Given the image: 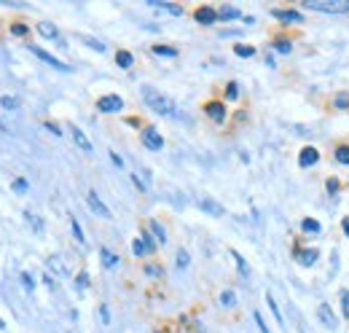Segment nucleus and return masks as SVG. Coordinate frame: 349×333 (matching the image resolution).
<instances>
[{
	"mask_svg": "<svg viewBox=\"0 0 349 333\" xmlns=\"http://www.w3.org/2000/svg\"><path fill=\"white\" fill-rule=\"evenodd\" d=\"M140 94H143L145 105H148L151 110H156L159 116L180 119V113H177V105H175V99H172V97L161 94V91H159V89H153V86H143V89H140Z\"/></svg>",
	"mask_w": 349,
	"mask_h": 333,
	"instance_id": "nucleus-1",
	"label": "nucleus"
},
{
	"mask_svg": "<svg viewBox=\"0 0 349 333\" xmlns=\"http://www.w3.org/2000/svg\"><path fill=\"white\" fill-rule=\"evenodd\" d=\"M304 9L320 14H349V0H304Z\"/></svg>",
	"mask_w": 349,
	"mask_h": 333,
	"instance_id": "nucleus-2",
	"label": "nucleus"
},
{
	"mask_svg": "<svg viewBox=\"0 0 349 333\" xmlns=\"http://www.w3.org/2000/svg\"><path fill=\"white\" fill-rule=\"evenodd\" d=\"M30 51H33V54H35L38 59H43L46 65L57 67V70H62V73H70V70H73V67H70V65H65V62H62V59H57V57H54V54H49V51H43L41 46H33V43H30Z\"/></svg>",
	"mask_w": 349,
	"mask_h": 333,
	"instance_id": "nucleus-3",
	"label": "nucleus"
},
{
	"mask_svg": "<svg viewBox=\"0 0 349 333\" xmlns=\"http://www.w3.org/2000/svg\"><path fill=\"white\" fill-rule=\"evenodd\" d=\"M140 137H143V145L148 151H161L164 148V137H161L153 127H145L143 132H140Z\"/></svg>",
	"mask_w": 349,
	"mask_h": 333,
	"instance_id": "nucleus-4",
	"label": "nucleus"
},
{
	"mask_svg": "<svg viewBox=\"0 0 349 333\" xmlns=\"http://www.w3.org/2000/svg\"><path fill=\"white\" fill-rule=\"evenodd\" d=\"M86 204H89V210L94 212V215H99V218H105V220L113 218L110 210H107V204L97 196V191H89V193H86Z\"/></svg>",
	"mask_w": 349,
	"mask_h": 333,
	"instance_id": "nucleus-5",
	"label": "nucleus"
},
{
	"mask_svg": "<svg viewBox=\"0 0 349 333\" xmlns=\"http://www.w3.org/2000/svg\"><path fill=\"white\" fill-rule=\"evenodd\" d=\"M121 107H124V99L119 94H105V97L97 99V110L99 113H119Z\"/></svg>",
	"mask_w": 349,
	"mask_h": 333,
	"instance_id": "nucleus-6",
	"label": "nucleus"
},
{
	"mask_svg": "<svg viewBox=\"0 0 349 333\" xmlns=\"http://www.w3.org/2000/svg\"><path fill=\"white\" fill-rule=\"evenodd\" d=\"M293 255H296V261L301 263V266H312V263H314L317 258H320L317 247H301V245L293 247Z\"/></svg>",
	"mask_w": 349,
	"mask_h": 333,
	"instance_id": "nucleus-7",
	"label": "nucleus"
},
{
	"mask_svg": "<svg viewBox=\"0 0 349 333\" xmlns=\"http://www.w3.org/2000/svg\"><path fill=\"white\" fill-rule=\"evenodd\" d=\"M317 317H320V322H322L328 330H336V328H338V320H336V314H333L330 304H320V306H317Z\"/></svg>",
	"mask_w": 349,
	"mask_h": 333,
	"instance_id": "nucleus-8",
	"label": "nucleus"
},
{
	"mask_svg": "<svg viewBox=\"0 0 349 333\" xmlns=\"http://www.w3.org/2000/svg\"><path fill=\"white\" fill-rule=\"evenodd\" d=\"M317 161H320V151H317L314 145H306V148L298 153V167H304V169L306 167H314Z\"/></svg>",
	"mask_w": 349,
	"mask_h": 333,
	"instance_id": "nucleus-9",
	"label": "nucleus"
},
{
	"mask_svg": "<svg viewBox=\"0 0 349 333\" xmlns=\"http://www.w3.org/2000/svg\"><path fill=\"white\" fill-rule=\"evenodd\" d=\"M193 19H196L199 25H215V22H218V11L209 9V6H201V9L193 11Z\"/></svg>",
	"mask_w": 349,
	"mask_h": 333,
	"instance_id": "nucleus-10",
	"label": "nucleus"
},
{
	"mask_svg": "<svg viewBox=\"0 0 349 333\" xmlns=\"http://www.w3.org/2000/svg\"><path fill=\"white\" fill-rule=\"evenodd\" d=\"M70 132H73V143L78 145V148H81L83 153H89V156H91V153H94V145H91V140L86 137V132H81L78 127H73Z\"/></svg>",
	"mask_w": 349,
	"mask_h": 333,
	"instance_id": "nucleus-11",
	"label": "nucleus"
},
{
	"mask_svg": "<svg viewBox=\"0 0 349 333\" xmlns=\"http://www.w3.org/2000/svg\"><path fill=\"white\" fill-rule=\"evenodd\" d=\"M199 207L207 215H212V218H223V212H226V210H223V204H218L215 199H209V196H201L199 199Z\"/></svg>",
	"mask_w": 349,
	"mask_h": 333,
	"instance_id": "nucleus-12",
	"label": "nucleus"
},
{
	"mask_svg": "<svg viewBox=\"0 0 349 333\" xmlns=\"http://www.w3.org/2000/svg\"><path fill=\"white\" fill-rule=\"evenodd\" d=\"M271 17L282 19V22H304V14L293 11V9H274V11H271Z\"/></svg>",
	"mask_w": 349,
	"mask_h": 333,
	"instance_id": "nucleus-13",
	"label": "nucleus"
},
{
	"mask_svg": "<svg viewBox=\"0 0 349 333\" xmlns=\"http://www.w3.org/2000/svg\"><path fill=\"white\" fill-rule=\"evenodd\" d=\"M204 113H207L212 121L220 124L223 119H226V105H223V102H207V105H204Z\"/></svg>",
	"mask_w": 349,
	"mask_h": 333,
	"instance_id": "nucleus-14",
	"label": "nucleus"
},
{
	"mask_svg": "<svg viewBox=\"0 0 349 333\" xmlns=\"http://www.w3.org/2000/svg\"><path fill=\"white\" fill-rule=\"evenodd\" d=\"M99 258H102L105 269H115V266H119V255H115L113 250H107V247H99Z\"/></svg>",
	"mask_w": 349,
	"mask_h": 333,
	"instance_id": "nucleus-15",
	"label": "nucleus"
},
{
	"mask_svg": "<svg viewBox=\"0 0 349 333\" xmlns=\"http://www.w3.org/2000/svg\"><path fill=\"white\" fill-rule=\"evenodd\" d=\"M38 33H41L43 38H49V41H62L59 38V30L51 25V22H41V25H38Z\"/></svg>",
	"mask_w": 349,
	"mask_h": 333,
	"instance_id": "nucleus-16",
	"label": "nucleus"
},
{
	"mask_svg": "<svg viewBox=\"0 0 349 333\" xmlns=\"http://www.w3.org/2000/svg\"><path fill=\"white\" fill-rule=\"evenodd\" d=\"M148 229H151V234L156 237V242H159V245H164V242H167V231H164V226H161L159 220H151V223H148Z\"/></svg>",
	"mask_w": 349,
	"mask_h": 333,
	"instance_id": "nucleus-17",
	"label": "nucleus"
},
{
	"mask_svg": "<svg viewBox=\"0 0 349 333\" xmlns=\"http://www.w3.org/2000/svg\"><path fill=\"white\" fill-rule=\"evenodd\" d=\"M151 6H156V9H164V11H169L172 17H180L183 14V9L180 6H175V3H164V0H148Z\"/></svg>",
	"mask_w": 349,
	"mask_h": 333,
	"instance_id": "nucleus-18",
	"label": "nucleus"
},
{
	"mask_svg": "<svg viewBox=\"0 0 349 333\" xmlns=\"http://www.w3.org/2000/svg\"><path fill=\"white\" fill-rule=\"evenodd\" d=\"M242 14H239V9H234V6H220L218 9V19H239Z\"/></svg>",
	"mask_w": 349,
	"mask_h": 333,
	"instance_id": "nucleus-19",
	"label": "nucleus"
},
{
	"mask_svg": "<svg viewBox=\"0 0 349 333\" xmlns=\"http://www.w3.org/2000/svg\"><path fill=\"white\" fill-rule=\"evenodd\" d=\"M78 41H81V43H86L89 49H94V51H99V54L105 51V43H102V41H97V38H91V35H83V33H81V35H78Z\"/></svg>",
	"mask_w": 349,
	"mask_h": 333,
	"instance_id": "nucleus-20",
	"label": "nucleus"
},
{
	"mask_svg": "<svg viewBox=\"0 0 349 333\" xmlns=\"http://www.w3.org/2000/svg\"><path fill=\"white\" fill-rule=\"evenodd\" d=\"M115 62H119V67H124V70H129V67L135 65V57H132L129 51H115Z\"/></svg>",
	"mask_w": 349,
	"mask_h": 333,
	"instance_id": "nucleus-21",
	"label": "nucleus"
},
{
	"mask_svg": "<svg viewBox=\"0 0 349 333\" xmlns=\"http://www.w3.org/2000/svg\"><path fill=\"white\" fill-rule=\"evenodd\" d=\"M301 229H304L306 234H320V231H322L320 220H314V218H304V220H301Z\"/></svg>",
	"mask_w": 349,
	"mask_h": 333,
	"instance_id": "nucleus-22",
	"label": "nucleus"
},
{
	"mask_svg": "<svg viewBox=\"0 0 349 333\" xmlns=\"http://www.w3.org/2000/svg\"><path fill=\"white\" fill-rule=\"evenodd\" d=\"M0 107H3V110H17V107H19V97L3 94V97H0Z\"/></svg>",
	"mask_w": 349,
	"mask_h": 333,
	"instance_id": "nucleus-23",
	"label": "nucleus"
},
{
	"mask_svg": "<svg viewBox=\"0 0 349 333\" xmlns=\"http://www.w3.org/2000/svg\"><path fill=\"white\" fill-rule=\"evenodd\" d=\"M231 258L237 261V269H239V274H242V277H250V266H247V261L242 258V255H239L237 250H231Z\"/></svg>",
	"mask_w": 349,
	"mask_h": 333,
	"instance_id": "nucleus-24",
	"label": "nucleus"
},
{
	"mask_svg": "<svg viewBox=\"0 0 349 333\" xmlns=\"http://www.w3.org/2000/svg\"><path fill=\"white\" fill-rule=\"evenodd\" d=\"M266 304H269V309H271V314H274L277 325H282V322H285V320H282V312H279V306H277V301H274V296H271V293H266Z\"/></svg>",
	"mask_w": 349,
	"mask_h": 333,
	"instance_id": "nucleus-25",
	"label": "nucleus"
},
{
	"mask_svg": "<svg viewBox=\"0 0 349 333\" xmlns=\"http://www.w3.org/2000/svg\"><path fill=\"white\" fill-rule=\"evenodd\" d=\"M70 229H73V234H75V239H78V245H86V237H83V229H81V223L75 220V218H70Z\"/></svg>",
	"mask_w": 349,
	"mask_h": 333,
	"instance_id": "nucleus-26",
	"label": "nucleus"
},
{
	"mask_svg": "<svg viewBox=\"0 0 349 333\" xmlns=\"http://www.w3.org/2000/svg\"><path fill=\"white\" fill-rule=\"evenodd\" d=\"M220 304L223 306H237V293L234 290H223L220 293Z\"/></svg>",
	"mask_w": 349,
	"mask_h": 333,
	"instance_id": "nucleus-27",
	"label": "nucleus"
},
{
	"mask_svg": "<svg viewBox=\"0 0 349 333\" xmlns=\"http://www.w3.org/2000/svg\"><path fill=\"white\" fill-rule=\"evenodd\" d=\"M234 54H237V57H255V49H253V46H245V43H239V46H234Z\"/></svg>",
	"mask_w": 349,
	"mask_h": 333,
	"instance_id": "nucleus-28",
	"label": "nucleus"
},
{
	"mask_svg": "<svg viewBox=\"0 0 349 333\" xmlns=\"http://www.w3.org/2000/svg\"><path fill=\"white\" fill-rule=\"evenodd\" d=\"M11 188L17 191V193H27L30 191V183L25 180V177H14V183H11Z\"/></svg>",
	"mask_w": 349,
	"mask_h": 333,
	"instance_id": "nucleus-29",
	"label": "nucleus"
},
{
	"mask_svg": "<svg viewBox=\"0 0 349 333\" xmlns=\"http://www.w3.org/2000/svg\"><path fill=\"white\" fill-rule=\"evenodd\" d=\"M336 161L338 164H349V145H338L336 148Z\"/></svg>",
	"mask_w": 349,
	"mask_h": 333,
	"instance_id": "nucleus-30",
	"label": "nucleus"
},
{
	"mask_svg": "<svg viewBox=\"0 0 349 333\" xmlns=\"http://www.w3.org/2000/svg\"><path fill=\"white\" fill-rule=\"evenodd\" d=\"M25 218H27V223H30V226H33L35 231H38V234H43V220L38 218V215H33V212H27Z\"/></svg>",
	"mask_w": 349,
	"mask_h": 333,
	"instance_id": "nucleus-31",
	"label": "nucleus"
},
{
	"mask_svg": "<svg viewBox=\"0 0 349 333\" xmlns=\"http://www.w3.org/2000/svg\"><path fill=\"white\" fill-rule=\"evenodd\" d=\"M271 46H274V51H279V54H288V51L293 49V43H290V41H285V38H279V41H274Z\"/></svg>",
	"mask_w": 349,
	"mask_h": 333,
	"instance_id": "nucleus-32",
	"label": "nucleus"
},
{
	"mask_svg": "<svg viewBox=\"0 0 349 333\" xmlns=\"http://www.w3.org/2000/svg\"><path fill=\"white\" fill-rule=\"evenodd\" d=\"M153 54H161V57H177V49H172V46H153Z\"/></svg>",
	"mask_w": 349,
	"mask_h": 333,
	"instance_id": "nucleus-33",
	"label": "nucleus"
},
{
	"mask_svg": "<svg viewBox=\"0 0 349 333\" xmlns=\"http://www.w3.org/2000/svg\"><path fill=\"white\" fill-rule=\"evenodd\" d=\"M132 183H135L140 191H148V177H140V172H132Z\"/></svg>",
	"mask_w": 349,
	"mask_h": 333,
	"instance_id": "nucleus-34",
	"label": "nucleus"
},
{
	"mask_svg": "<svg viewBox=\"0 0 349 333\" xmlns=\"http://www.w3.org/2000/svg\"><path fill=\"white\" fill-rule=\"evenodd\" d=\"M140 239H143V245H145V250H148V253L156 250V239H153L148 231H143V237H140Z\"/></svg>",
	"mask_w": 349,
	"mask_h": 333,
	"instance_id": "nucleus-35",
	"label": "nucleus"
},
{
	"mask_svg": "<svg viewBox=\"0 0 349 333\" xmlns=\"http://www.w3.org/2000/svg\"><path fill=\"white\" fill-rule=\"evenodd\" d=\"M188 263H191L188 253H185L183 247H180V250H177V269H185V266H188Z\"/></svg>",
	"mask_w": 349,
	"mask_h": 333,
	"instance_id": "nucleus-36",
	"label": "nucleus"
},
{
	"mask_svg": "<svg viewBox=\"0 0 349 333\" xmlns=\"http://www.w3.org/2000/svg\"><path fill=\"white\" fill-rule=\"evenodd\" d=\"M237 97H239V83L231 81L228 86H226V99H237Z\"/></svg>",
	"mask_w": 349,
	"mask_h": 333,
	"instance_id": "nucleus-37",
	"label": "nucleus"
},
{
	"mask_svg": "<svg viewBox=\"0 0 349 333\" xmlns=\"http://www.w3.org/2000/svg\"><path fill=\"white\" fill-rule=\"evenodd\" d=\"M253 320H255V325H258V330H261V333H271V330H269V325L263 322V317H261V312H253Z\"/></svg>",
	"mask_w": 349,
	"mask_h": 333,
	"instance_id": "nucleus-38",
	"label": "nucleus"
},
{
	"mask_svg": "<svg viewBox=\"0 0 349 333\" xmlns=\"http://www.w3.org/2000/svg\"><path fill=\"white\" fill-rule=\"evenodd\" d=\"M333 105L336 107H341V110H344V107H349V94L344 91V94H336V99H333Z\"/></svg>",
	"mask_w": 349,
	"mask_h": 333,
	"instance_id": "nucleus-39",
	"label": "nucleus"
},
{
	"mask_svg": "<svg viewBox=\"0 0 349 333\" xmlns=\"http://www.w3.org/2000/svg\"><path fill=\"white\" fill-rule=\"evenodd\" d=\"M49 266L54 269V272H57V274H67V269L65 266H62V263H59V258H57V255H54V258H49Z\"/></svg>",
	"mask_w": 349,
	"mask_h": 333,
	"instance_id": "nucleus-40",
	"label": "nucleus"
},
{
	"mask_svg": "<svg viewBox=\"0 0 349 333\" xmlns=\"http://www.w3.org/2000/svg\"><path fill=\"white\" fill-rule=\"evenodd\" d=\"M132 253H135V255H148V250H145V245H143V239H135V242H132Z\"/></svg>",
	"mask_w": 349,
	"mask_h": 333,
	"instance_id": "nucleus-41",
	"label": "nucleus"
},
{
	"mask_svg": "<svg viewBox=\"0 0 349 333\" xmlns=\"http://www.w3.org/2000/svg\"><path fill=\"white\" fill-rule=\"evenodd\" d=\"M341 312L344 317H349V290H341Z\"/></svg>",
	"mask_w": 349,
	"mask_h": 333,
	"instance_id": "nucleus-42",
	"label": "nucleus"
},
{
	"mask_svg": "<svg viewBox=\"0 0 349 333\" xmlns=\"http://www.w3.org/2000/svg\"><path fill=\"white\" fill-rule=\"evenodd\" d=\"M11 33L22 38V35H27L30 30H27V25H22V22H17V25H11Z\"/></svg>",
	"mask_w": 349,
	"mask_h": 333,
	"instance_id": "nucleus-43",
	"label": "nucleus"
},
{
	"mask_svg": "<svg viewBox=\"0 0 349 333\" xmlns=\"http://www.w3.org/2000/svg\"><path fill=\"white\" fill-rule=\"evenodd\" d=\"M145 274H151V277H161L164 272H161V266H156V263H148V266H145Z\"/></svg>",
	"mask_w": 349,
	"mask_h": 333,
	"instance_id": "nucleus-44",
	"label": "nucleus"
},
{
	"mask_svg": "<svg viewBox=\"0 0 349 333\" xmlns=\"http://www.w3.org/2000/svg\"><path fill=\"white\" fill-rule=\"evenodd\" d=\"M22 285H25L27 290H35V282H33V277H30V272H22Z\"/></svg>",
	"mask_w": 349,
	"mask_h": 333,
	"instance_id": "nucleus-45",
	"label": "nucleus"
},
{
	"mask_svg": "<svg viewBox=\"0 0 349 333\" xmlns=\"http://www.w3.org/2000/svg\"><path fill=\"white\" fill-rule=\"evenodd\" d=\"M75 285H78L81 290H83V288H89V274H86V272H81L78 277H75Z\"/></svg>",
	"mask_w": 349,
	"mask_h": 333,
	"instance_id": "nucleus-46",
	"label": "nucleus"
},
{
	"mask_svg": "<svg viewBox=\"0 0 349 333\" xmlns=\"http://www.w3.org/2000/svg\"><path fill=\"white\" fill-rule=\"evenodd\" d=\"M99 317H102L105 325L110 322V309H107V304H99Z\"/></svg>",
	"mask_w": 349,
	"mask_h": 333,
	"instance_id": "nucleus-47",
	"label": "nucleus"
},
{
	"mask_svg": "<svg viewBox=\"0 0 349 333\" xmlns=\"http://www.w3.org/2000/svg\"><path fill=\"white\" fill-rule=\"evenodd\" d=\"M325 188H328V193H338V180H336V177H328Z\"/></svg>",
	"mask_w": 349,
	"mask_h": 333,
	"instance_id": "nucleus-48",
	"label": "nucleus"
},
{
	"mask_svg": "<svg viewBox=\"0 0 349 333\" xmlns=\"http://www.w3.org/2000/svg\"><path fill=\"white\" fill-rule=\"evenodd\" d=\"M110 161H113L115 167H124V159H121V156H119V153H115V151H110Z\"/></svg>",
	"mask_w": 349,
	"mask_h": 333,
	"instance_id": "nucleus-49",
	"label": "nucleus"
},
{
	"mask_svg": "<svg viewBox=\"0 0 349 333\" xmlns=\"http://www.w3.org/2000/svg\"><path fill=\"white\" fill-rule=\"evenodd\" d=\"M46 129H49L51 135H57V137L62 135V132H59V127H57V124H51V121H46Z\"/></svg>",
	"mask_w": 349,
	"mask_h": 333,
	"instance_id": "nucleus-50",
	"label": "nucleus"
},
{
	"mask_svg": "<svg viewBox=\"0 0 349 333\" xmlns=\"http://www.w3.org/2000/svg\"><path fill=\"white\" fill-rule=\"evenodd\" d=\"M43 282H46V285H49V288H51V290H57V282H54V280H51V277H49V274H46V277H43Z\"/></svg>",
	"mask_w": 349,
	"mask_h": 333,
	"instance_id": "nucleus-51",
	"label": "nucleus"
},
{
	"mask_svg": "<svg viewBox=\"0 0 349 333\" xmlns=\"http://www.w3.org/2000/svg\"><path fill=\"white\" fill-rule=\"evenodd\" d=\"M344 234L349 237V218H344Z\"/></svg>",
	"mask_w": 349,
	"mask_h": 333,
	"instance_id": "nucleus-52",
	"label": "nucleus"
},
{
	"mask_svg": "<svg viewBox=\"0 0 349 333\" xmlns=\"http://www.w3.org/2000/svg\"><path fill=\"white\" fill-rule=\"evenodd\" d=\"M3 328H6V322H3V320H0V330H3Z\"/></svg>",
	"mask_w": 349,
	"mask_h": 333,
	"instance_id": "nucleus-53",
	"label": "nucleus"
},
{
	"mask_svg": "<svg viewBox=\"0 0 349 333\" xmlns=\"http://www.w3.org/2000/svg\"><path fill=\"white\" fill-rule=\"evenodd\" d=\"M156 333H159V330H156Z\"/></svg>",
	"mask_w": 349,
	"mask_h": 333,
	"instance_id": "nucleus-54",
	"label": "nucleus"
}]
</instances>
